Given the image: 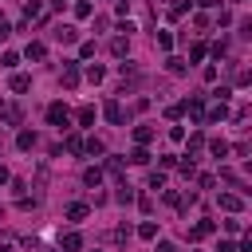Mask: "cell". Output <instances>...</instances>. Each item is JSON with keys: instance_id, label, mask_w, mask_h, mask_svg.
<instances>
[{"instance_id": "6da1fadb", "label": "cell", "mask_w": 252, "mask_h": 252, "mask_svg": "<svg viewBox=\"0 0 252 252\" xmlns=\"http://www.w3.org/2000/svg\"><path fill=\"white\" fill-rule=\"evenodd\" d=\"M47 122H51L55 130H67V126H71V110H67L63 102H51V106H47Z\"/></svg>"}, {"instance_id": "7a4b0ae2", "label": "cell", "mask_w": 252, "mask_h": 252, "mask_svg": "<svg viewBox=\"0 0 252 252\" xmlns=\"http://www.w3.org/2000/svg\"><path fill=\"white\" fill-rule=\"evenodd\" d=\"M102 114H106V122H114V126H122V122H126V110H122V102H118V98H110V102L102 106Z\"/></svg>"}, {"instance_id": "3957f363", "label": "cell", "mask_w": 252, "mask_h": 252, "mask_svg": "<svg viewBox=\"0 0 252 252\" xmlns=\"http://www.w3.org/2000/svg\"><path fill=\"white\" fill-rule=\"evenodd\" d=\"M63 87H67V91H71V87H79V63H75V59H67V63H63Z\"/></svg>"}, {"instance_id": "277c9868", "label": "cell", "mask_w": 252, "mask_h": 252, "mask_svg": "<svg viewBox=\"0 0 252 252\" xmlns=\"http://www.w3.org/2000/svg\"><path fill=\"white\" fill-rule=\"evenodd\" d=\"M220 209H224V213H240V209H244V197H240V193H220Z\"/></svg>"}, {"instance_id": "5b68a950", "label": "cell", "mask_w": 252, "mask_h": 252, "mask_svg": "<svg viewBox=\"0 0 252 252\" xmlns=\"http://www.w3.org/2000/svg\"><path fill=\"white\" fill-rule=\"evenodd\" d=\"M213 232H217V220H197L189 228V240H201V236H213Z\"/></svg>"}, {"instance_id": "8992f818", "label": "cell", "mask_w": 252, "mask_h": 252, "mask_svg": "<svg viewBox=\"0 0 252 252\" xmlns=\"http://www.w3.org/2000/svg\"><path fill=\"white\" fill-rule=\"evenodd\" d=\"M126 51H130V35H114V39H110V55H114V59H122Z\"/></svg>"}, {"instance_id": "52a82bcc", "label": "cell", "mask_w": 252, "mask_h": 252, "mask_svg": "<svg viewBox=\"0 0 252 252\" xmlns=\"http://www.w3.org/2000/svg\"><path fill=\"white\" fill-rule=\"evenodd\" d=\"M55 39H59V43H75V39H79V28L63 24V28H55Z\"/></svg>"}, {"instance_id": "ba28073f", "label": "cell", "mask_w": 252, "mask_h": 252, "mask_svg": "<svg viewBox=\"0 0 252 252\" xmlns=\"http://www.w3.org/2000/svg\"><path fill=\"white\" fill-rule=\"evenodd\" d=\"M8 87H12V91H16V94H24V91H32V75H20V71H16V75H12V83H8Z\"/></svg>"}, {"instance_id": "9c48e42d", "label": "cell", "mask_w": 252, "mask_h": 252, "mask_svg": "<svg viewBox=\"0 0 252 252\" xmlns=\"http://www.w3.org/2000/svg\"><path fill=\"white\" fill-rule=\"evenodd\" d=\"M35 142H39L35 130H20V134H16V146H20V150H35Z\"/></svg>"}, {"instance_id": "30bf717a", "label": "cell", "mask_w": 252, "mask_h": 252, "mask_svg": "<svg viewBox=\"0 0 252 252\" xmlns=\"http://www.w3.org/2000/svg\"><path fill=\"white\" fill-rule=\"evenodd\" d=\"M83 185H91V189H98V185H102V169H98V165H91V169H83Z\"/></svg>"}, {"instance_id": "8fae6325", "label": "cell", "mask_w": 252, "mask_h": 252, "mask_svg": "<svg viewBox=\"0 0 252 252\" xmlns=\"http://www.w3.org/2000/svg\"><path fill=\"white\" fill-rule=\"evenodd\" d=\"M209 150H213V158H217V161H224V158H228V142H224V138H213V142H209Z\"/></svg>"}, {"instance_id": "7c38bea8", "label": "cell", "mask_w": 252, "mask_h": 252, "mask_svg": "<svg viewBox=\"0 0 252 252\" xmlns=\"http://www.w3.org/2000/svg\"><path fill=\"white\" fill-rule=\"evenodd\" d=\"M87 213H91V209H87L83 201H75V205L67 209V220H87Z\"/></svg>"}, {"instance_id": "4fadbf2b", "label": "cell", "mask_w": 252, "mask_h": 252, "mask_svg": "<svg viewBox=\"0 0 252 252\" xmlns=\"http://www.w3.org/2000/svg\"><path fill=\"white\" fill-rule=\"evenodd\" d=\"M79 248H83V236L79 232H67L63 236V252H79Z\"/></svg>"}, {"instance_id": "5bb4252c", "label": "cell", "mask_w": 252, "mask_h": 252, "mask_svg": "<svg viewBox=\"0 0 252 252\" xmlns=\"http://www.w3.org/2000/svg\"><path fill=\"white\" fill-rule=\"evenodd\" d=\"M83 150H87L91 158H102V154H106V146H102L98 138H87V146H83Z\"/></svg>"}, {"instance_id": "9a60e30c", "label": "cell", "mask_w": 252, "mask_h": 252, "mask_svg": "<svg viewBox=\"0 0 252 252\" xmlns=\"http://www.w3.org/2000/svg\"><path fill=\"white\" fill-rule=\"evenodd\" d=\"M130 161H134V165H146V161H150V150H146V146H134V150H130Z\"/></svg>"}, {"instance_id": "2e32d148", "label": "cell", "mask_w": 252, "mask_h": 252, "mask_svg": "<svg viewBox=\"0 0 252 252\" xmlns=\"http://www.w3.org/2000/svg\"><path fill=\"white\" fill-rule=\"evenodd\" d=\"M177 169H181V177H193V173H197V161H193V158L185 154V158L177 161Z\"/></svg>"}, {"instance_id": "e0dca14e", "label": "cell", "mask_w": 252, "mask_h": 252, "mask_svg": "<svg viewBox=\"0 0 252 252\" xmlns=\"http://www.w3.org/2000/svg\"><path fill=\"white\" fill-rule=\"evenodd\" d=\"M138 236H142V240H154V236H158V224H154V220H142V224H138Z\"/></svg>"}, {"instance_id": "ac0fdd59", "label": "cell", "mask_w": 252, "mask_h": 252, "mask_svg": "<svg viewBox=\"0 0 252 252\" xmlns=\"http://www.w3.org/2000/svg\"><path fill=\"white\" fill-rule=\"evenodd\" d=\"M189 12V0H177V4H169V20H181Z\"/></svg>"}, {"instance_id": "d6986e66", "label": "cell", "mask_w": 252, "mask_h": 252, "mask_svg": "<svg viewBox=\"0 0 252 252\" xmlns=\"http://www.w3.org/2000/svg\"><path fill=\"white\" fill-rule=\"evenodd\" d=\"M165 67H169V75H185V59H177V55H169Z\"/></svg>"}, {"instance_id": "ffe728a7", "label": "cell", "mask_w": 252, "mask_h": 252, "mask_svg": "<svg viewBox=\"0 0 252 252\" xmlns=\"http://www.w3.org/2000/svg\"><path fill=\"white\" fill-rule=\"evenodd\" d=\"M102 79H106V71H102L98 63H91V67H87V83H102Z\"/></svg>"}, {"instance_id": "44dd1931", "label": "cell", "mask_w": 252, "mask_h": 252, "mask_svg": "<svg viewBox=\"0 0 252 252\" xmlns=\"http://www.w3.org/2000/svg\"><path fill=\"white\" fill-rule=\"evenodd\" d=\"M75 118H79V126H91V122H94V106H79Z\"/></svg>"}, {"instance_id": "7402d4cb", "label": "cell", "mask_w": 252, "mask_h": 252, "mask_svg": "<svg viewBox=\"0 0 252 252\" xmlns=\"http://www.w3.org/2000/svg\"><path fill=\"white\" fill-rule=\"evenodd\" d=\"M134 138H138V146L154 142V126H138V130H134Z\"/></svg>"}, {"instance_id": "603a6c76", "label": "cell", "mask_w": 252, "mask_h": 252, "mask_svg": "<svg viewBox=\"0 0 252 252\" xmlns=\"http://www.w3.org/2000/svg\"><path fill=\"white\" fill-rule=\"evenodd\" d=\"M126 240H130V228H126V224H118V228L110 232V244H126Z\"/></svg>"}, {"instance_id": "cb8c5ba5", "label": "cell", "mask_w": 252, "mask_h": 252, "mask_svg": "<svg viewBox=\"0 0 252 252\" xmlns=\"http://www.w3.org/2000/svg\"><path fill=\"white\" fill-rule=\"evenodd\" d=\"M24 55H28V59H43V55H47V47H43V43H28V51H24Z\"/></svg>"}, {"instance_id": "d4e9b609", "label": "cell", "mask_w": 252, "mask_h": 252, "mask_svg": "<svg viewBox=\"0 0 252 252\" xmlns=\"http://www.w3.org/2000/svg\"><path fill=\"white\" fill-rule=\"evenodd\" d=\"M16 63H20L16 51H4V55H0V67H8V71H16Z\"/></svg>"}, {"instance_id": "484cf974", "label": "cell", "mask_w": 252, "mask_h": 252, "mask_svg": "<svg viewBox=\"0 0 252 252\" xmlns=\"http://www.w3.org/2000/svg\"><path fill=\"white\" fill-rule=\"evenodd\" d=\"M0 114H4V122H12V126H16V122H20V118H24V114H20V106H4V110H0Z\"/></svg>"}, {"instance_id": "4316f807", "label": "cell", "mask_w": 252, "mask_h": 252, "mask_svg": "<svg viewBox=\"0 0 252 252\" xmlns=\"http://www.w3.org/2000/svg\"><path fill=\"white\" fill-rule=\"evenodd\" d=\"M220 118H228V106H224V102H217V106L209 110V122H220Z\"/></svg>"}, {"instance_id": "83f0119b", "label": "cell", "mask_w": 252, "mask_h": 252, "mask_svg": "<svg viewBox=\"0 0 252 252\" xmlns=\"http://www.w3.org/2000/svg\"><path fill=\"white\" fill-rule=\"evenodd\" d=\"M35 16H39V0H28L24 4V20H35Z\"/></svg>"}, {"instance_id": "f1b7e54d", "label": "cell", "mask_w": 252, "mask_h": 252, "mask_svg": "<svg viewBox=\"0 0 252 252\" xmlns=\"http://www.w3.org/2000/svg\"><path fill=\"white\" fill-rule=\"evenodd\" d=\"M91 12H94V8H91V0H79V4H75V16H79V20H87Z\"/></svg>"}, {"instance_id": "f546056e", "label": "cell", "mask_w": 252, "mask_h": 252, "mask_svg": "<svg viewBox=\"0 0 252 252\" xmlns=\"http://www.w3.org/2000/svg\"><path fill=\"white\" fill-rule=\"evenodd\" d=\"M154 39H158V47H161V51H169V47H173V35H169V32H158Z\"/></svg>"}, {"instance_id": "4dcf8cb0", "label": "cell", "mask_w": 252, "mask_h": 252, "mask_svg": "<svg viewBox=\"0 0 252 252\" xmlns=\"http://www.w3.org/2000/svg\"><path fill=\"white\" fill-rule=\"evenodd\" d=\"M150 189H165V173H161V169L150 173Z\"/></svg>"}, {"instance_id": "1f68e13d", "label": "cell", "mask_w": 252, "mask_h": 252, "mask_svg": "<svg viewBox=\"0 0 252 252\" xmlns=\"http://www.w3.org/2000/svg\"><path fill=\"white\" fill-rule=\"evenodd\" d=\"M209 51H213V59H224V51H228V43H224V39H217V43H213Z\"/></svg>"}, {"instance_id": "d6a6232c", "label": "cell", "mask_w": 252, "mask_h": 252, "mask_svg": "<svg viewBox=\"0 0 252 252\" xmlns=\"http://www.w3.org/2000/svg\"><path fill=\"white\" fill-rule=\"evenodd\" d=\"M201 146H205V134H193V138H189V158H193Z\"/></svg>"}, {"instance_id": "836d02e7", "label": "cell", "mask_w": 252, "mask_h": 252, "mask_svg": "<svg viewBox=\"0 0 252 252\" xmlns=\"http://www.w3.org/2000/svg\"><path fill=\"white\" fill-rule=\"evenodd\" d=\"M67 150H71V154H83V142H79V134H67Z\"/></svg>"}, {"instance_id": "e575fe53", "label": "cell", "mask_w": 252, "mask_h": 252, "mask_svg": "<svg viewBox=\"0 0 252 252\" xmlns=\"http://www.w3.org/2000/svg\"><path fill=\"white\" fill-rule=\"evenodd\" d=\"M114 201H118V205H130V201H134V193H130V185H122V189H118V197H114Z\"/></svg>"}, {"instance_id": "d590c367", "label": "cell", "mask_w": 252, "mask_h": 252, "mask_svg": "<svg viewBox=\"0 0 252 252\" xmlns=\"http://www.w3.org/2000/svg\"><path fill=\"white\" fill-rule=\"evenodd\" d=\"M106 169L118 177V173H122V158H106Z\"/></svg>"}, {"instance_id": "8d00e7d4", "label": "cell", "mask_w": 252, "mask_h": 252, "mask_svg": "<svg viewBox=\"0 0 252 252\" xmlns=\"http://www.w3.org/2000/svg\"><path fill=\"white\" fill-rule=\"evenodd\" d=\"M224 232H244V224H240L236 217H228V220H224Z\"/></svg>"}, {"instance_id": "74e56055", "label": "cell", "mask_w": 252, "mask_h": 252, "mask_svg": "<svg viewBox=\"0 0 252 252\" xmlns=\"http://www.w3.org/2000/svg\"><path fill=\"white\" fill-rule=\"evenodd\" d=\"M189 59L197 63V59H205V43H193V51H189Z\"/></svg>"}, {"instance_id": "f35d334b", "label": "cell", "mask_w": 252, "mask_h": 252, "mask_svg": "<svg viewBox=\"0 0 252 252\" xmlns=\"http://www.w3.org/2000/svg\"><path fill=\"white\" fill-rule=\"evenodd\" d=\"M158 252H177V244L173 240H158Z\"/></svg>"}, {"instance_id": "ab89813d", "label": "cell", "mask_w": 252, "mask_h": 252, "mask_svg": "<svg viewBox=\"0 0 252 252\" xmlns=\"http://www.w3.org/2000/svg\"><path fill=\"white\" fill-rule=\"evenodd\" d=\"M217 252H236V244H232V240H220V244H217Z\"/></svg>"}, {"instance_id": "60d3db41", "label": "cell", "mask_w": 252, "mask_h": 252, "mask_svg": "<svg viewBox=\"0 0 252 252\" xmlns=\"http://www.w3.org/2000/svg\"><path fill=\"white\" fill-rule=\"evenodd\" d=\"M236 252H252V240H248V236H244V240H240V244H236Z\"/></svg>"}, {"instance_id": "b9f144b4", "label": "cell", "mask_w": 252, "mask_h": 252, "mask_svg": "<svg viewBox=\"0 0 252 252\" xmlns=\"http://www.w3.org/2000/svg\"><path fill=\"white\" fill-rule=\"evenodd\" d=\"M12 35V28H8V20H0V39H8Z\"/></svg>"}, {"instance_id": "7bdbcfd3", "label": "cell", "mask_w": 252, "mask_h": 252, "mask_svg": "<svg viewBox=\"0 0 252 252\" xmlns=\"http://www.w3.org/2000/svg\"><path fill=\"white\" fill-rule=\"evenodd\" d=\"M201 4H205V8H217V4H220V0H201Z\"/></svg>"}, {"instance_id": "ee69618b", "label": "cell", "mask_w": 252, "mask_h": 252, "mask_svg": "<svg viewBox=\"0 0 252 252\" xmlns=\"http://www.w3.org/2000/svg\"><path fill=\"white\" fill-rule=\"evenodd\" d=\"M4 181H8V169H4V165H0V185H4Z\"/></svg>"}, {"instance_id": "f6af8a7d", "label": "cell", "mask_w": 252, "mask_h": 252, "mask_svg": "<svg viewBox=\"0 0 252 252\" xmlns=\"http://www.w3.org/2000/svg\"><path fill=\"white\" fill-rule=\"evenodd\" d=\"M0 252H12V244H0Z\"/></svg>"}]
</instances>
